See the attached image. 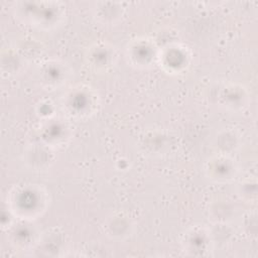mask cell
I'll use <instances>...</instances> for the list:
<instances>
[{"mask_svg":"<svg viewBox=\"0 0 258 258\" xmlns=\"http://www.w3.org/2000/svg\"><path fill=\"white\" fill-rule=\"evenodd\" d=\"M7 204L14 217L22 221H32L46 211L48 198L41 186L24 184L10 191Z\"/></svg>","mask_w":258,"mask_h":258,"instance_id":"6da1fadb","label":"cell"},{"mask_svg":"<svg viewBox=\"0 0 258 258\" xmlns=\"http://www.w3.org/2000/svg\"><path fill=\"white\" fill-rule=\"evenodd\" d=\"M61 105L71 116H90L96 110L98 96L92 88L77 85L67 91L62 97Z\"/></svg>","mask_w":258,"mask_h":258,"instance_id":"7a4b0ae2","label":"cell"},{"mask_svg":"<svg viewBox=\"0 0 258 258\" xmlns=\"http://www.w3.org/2000/svg\"><path fill=\"white\" fill-rule=\"evenodd\" d=\"M159 48L150 38L139 37L130 41L125 49V56L131 66L138 69L150 68L158 60Z\"/></svg>","mask_w":258,"mask_h":258,"instance_id":"3957f363","label":"cell"},{"mask_svg":"<svg viewBox=\"0 0 258 258\" xmlns=\"http://www.w3.org/2000/svg\"><path fill=\"white\" fill-rule=\"evenodd\" d=\"M85 61L95 72H106L112 69L118 58L116 48L109 42L96 41L86 48Z\"/></svg>","mask_w":258,"mask_h":258,"instance_id":"277c9868","label":"cell"},{"mask_svg":"<svg viewBox=\"0 0 258 258\" xmlns=\"http://www.w3.org/2000/svg\"><path fill=\"white\" fill-rule=\"evenodd\" d=\"M183 251L190 256H207L213 250V239L210 230L201 226L187 229L182 237Z\"/></svg>","mask_w":258,"mask_h":258,"instance_id":"5b68a950","label":"cell"},{"mask_svg":"<svg viewBox=\"0 0 258 258\" xmlns=\"http://www.w3.org/2000/svg\"><path fill=\"white\" fill-rule=\"evenodd\" d=\"M205 173L215 182H229L237 174L235 160L226 153L218 152L211 156L205 163Z\"/></svg>","mask_w":258,"mask_h":258,"instance_id":"8992f818","label":"cell"},{"mask_svg":"<svg viewBox=\"0 0 258 258\" xmlns=\"http://www.w3.org/2000/svg\"><path fill=\"white\" fill-rule=\"evenodd\" d=\"M157 61L166 72L178 74L188 66V54L183 46L171 44L163 47L162 50L159 48Z\"/></svg>","mask_w":258,"mask_h":258,"instance_id":"52a82bcc","label":"cell"},{"mask_svg":"<svg viewBox=\"0 0 258 258\" xmlns=\"http://www.w3.org/2000/svg\"><path fill=\"white\" fill-rule=\"evenodd\" d=\"M37 75L38 80L45 87L57 88L66 83L69 72L63 62L56 59H49L39 66Z\"/></svg>","mask_w":258,"mask_h":258,"instance_id":"ba28073f","label":"cell"},{"mask_svg":"<svg viewBox=\"0 0 258 258\" xmlns=\"http://www.w3.org/2000/svg\"><path fill=\"white\" fill-rule=\"evenodd\" d=\"M104 231L111 239H126L132 235L133 223L128 216L122 213H115L108 217L104 223Z\"/></svg>","mask_w":258,"mask_h":258,"instance_id":"9c48e42d","label":"cell"}]
</instances>
